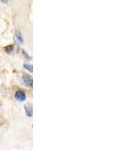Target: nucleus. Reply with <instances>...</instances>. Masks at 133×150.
<instances>
[{
    "label": "nucleus",
    "mask_w": 133,
    "mask_h": 150,
    "mask_svg": "<svg viewBox=\"0 0 133 150\" xmlns=\"http://www.w3.org/2000/svg\"><path fill=\"white\" fill-rule=\"evenodd\" d=\"M4 50H5L6 53L11 54L13 51H14V45H8V46H6L5 48H4Z\"/></svg>",
    "instance_id": "obj_5"
},
{
    "label": "nucleus",
    "mask_w": 133,
    "mask_h": 150,
    "mask_svg": "<svg viewBox=\"0 0 133 150\" xmlns=\"http://www.w3.org/2000/svg\"><path fill=\"white\" fill-rule=\"evenodd\" d=\"M25 110H26V115L28 117H32V106H28V105H26L25 106Z\"/></svg>",
    "instance_id": "obj_4"
},
{
    "label": "nucleus",
    "mask_w": 133,
    "mask_h": 150,
    "mask_svg": "<svg viewBox=\"0 0 133 150\" xmlns=\"http://www.w3.org/2000/svg\"><path fill=\"white\" fill-rule=\"evenodd\" d=\"M24 69H26L27 71H29L30 73H32L33 72V66L31 64H28V63H25V64L23 65Z\"/></svg>",
    "instance_id": "obj_6"
},
{
    "label": "nucleus",
    "mask_w": 133,
    "mask_h": 150,
    "mask_svg": "<svg viewBox=\"0 0 133 150\" xmlns=\"http://www.w3.org/2000/svg\"><path fill=\"white\" fill-rule=\"evenodd\" d=\"M14 97L18 102H23V101H25V100H26V93H25L24 90L19 89V90H17V91L15 92Z\"/></svg>",
    "instance_id": "obj_1"
},
{
    "label": "nucleus",
    "mask_w": 133,
    "mask_h": 150,
    "mask_svg": "<svg viewBox=\"0 0 133 150\" xmlns=\"http://www.w3.org/2000/svg\"><path fill=\"white\" fill-rule=\"evenodd\" d=\"M15 37H16V40L19 43H23V37H22V34L20 31H16V34H15Z\"/></svg>",
    "instance_id": "obj_3"
},
{
    "label": "nucleus",
    "mask_w": 133,
    "mask_h": 150,
    "mask_svg": "<svg viewBox=\"0 0 133 150\" xmlns=\"http://www.w3.org/2000/svg\"><path fill=\"white\" fill-rule=\"evenodd\" d=\"M23 82L25 83V85L26 86H28V87H30V88H32L33 87V79H32V77L31 76H29V75H23Z\"/></svg>",
    "instance_id": "obj_2"
},
{
    "label": "nucleus",
    "mask_w": 133,
    "mask_h": 150,
    "mask_svg": "<svg viewBox=\"0 0 133 150\" xmlns=\"http://www.w3.org/2000/svg\"><path fill=\"white\" fill-rule=\"evenodd\" d=\"M2 2H3V3H7L8 2V0H1Z\"/></svg>",
    "instance_id": "obj_8"
},
{
    "label": "nucleus",
    "mask_w": 133,
    "mask_h": 150,
    "mask_svg": "<svg viewBox=\"0 0 133 150\" xmlns=\"http://www.w3.org/2000/svg\"><path fill=\"white\" fill-rule=\"evenodd\" d=\"M21 52H22V53H23V55L25 56V57H26L27 59H30V58H31L30 56H29L28 54H27V52L25 51V50H21Z\"/></svg>",
    "instance_id": "obj_7"
}]
</instances>
